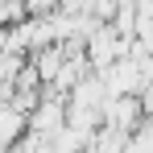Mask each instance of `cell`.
Instances as JSON below:
<instances>
[{
  "label": "cell",
  "instance_id": "6da1fadb",
  "mask_svg": "<svg viewBox=\"0 0 153 153\" xmlns=\"http://www.w3.org/2000/svg\"><path fill=\"white\" fill-rule=\"evenodd\" d=\"M145 120H149V116H145V103L137 100V95L112 100L108 108H103V128H116V132H124V137H132Z\"/></svg>",
  "mask_w": 153,
  "mask_h": 153
},
{
  "label": "cell",
  "instance_id": "7a4b0ae2",
  "mask_svg": "<svg viewBox=\"0 0 153 153\" xmlns=\"http://www.w3.org/2000/svg\"><path fill=\"white\" fill-rule=\"evenodd\" d=\"M66 103L71 100H42L37 103V112L29 116V132H37L42 141H58V132L66 128Z\"/></svg>",
  "mask_w": 153,
  "mask_h": 153
},
{
  "label": "cell",
  "instance_id": "3957f363",
  "mask_svg": "<svg viewBox=\"0 0 153 153\" xmlns=\"http://www.w3.org/2000/svg\"><path fill=\"white\" fill-rule=\"evenodd\" d=\"M25 132H29V120H25V116H21L8 100H4V103H0V153L17 149Z\"/></svg>",
  "mask_w": 153,
  "mask_h": 153
},
{
  "label": "cell",
  "instance_id": "277c9868",
  "mask_svg": "<svg viewBox=\"0 0 153 153\" xmlns=\"http://www.w3.org/2000/svg\"><path fill=\"white\" fill-rule=\"evenodd\" d=\"M29 66L37 71L42 87H50L54 79L62 75V66H66V54H62V46H46V50H33V54H29Z\"/></svg>",
  "mask_w": 153,
  "mask_h": 153
}]
</instances>
